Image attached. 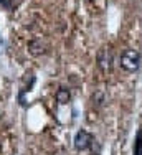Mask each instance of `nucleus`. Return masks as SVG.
<instances>
[{"label":"nucleus","mask_w":142,"mask_h":155,"mask_svg":"<svg viewBox=\"0 0 142 155\" xmlns=\"http://www.w3.org/2000/svg\"><path fill=\"white\" fill-rule=\"evenodd\" d=\"M140 53L137 50H126L121 54V68L127 73H136L140 68Z\"/></svg>","instance_id":"1"},{"label":"nucleus","mask_w":142,"mask_h":155,"mask_svg":"<svg viewBox=\"0 0 142 155\" xmlns=\"http://www.w3.org/2000/svg\"><path fill=\"white\" fill-rule=\"evenodd\" d=\"M93 142H94L93 134H91V132H88V130H84V129L78 130L76 135H74V139H73V145H74V149H76L78 152L88 150L89 147L93 145Z\"/></svg>","instance_id":"2"},{"label":"nucleus","mask_w":142,"mask_h":155,"mask_svg":"<svg viewBox=\"0 0 142 155\" xmlns=\"http://www.w3.org/2000/svg\"><path fill=\"white\" fill-rule=\"evenodd\" d=\"M98 68L101 69L103 73H107L113 69V63H114V56H113V51L109 48H101L98 51Z\"/></svg>","instance_id":"3"},{"label":"nucleus","mask_w":142,"mask_h":155,"mask_svg":"<svg viewBox=\"0 0 142 155\" xmlns=\"http://www.w3.org/2000/svg\"><path fill=\"white\" fill-rule=\"evenodd\" d=\"M55 97H56V102L59 106H65V104H68V102L71 101V91L68 89V87L61 86V87H58Z\"/></svg>","instance_id":"4"},{"label":"nucleus","mask_w":142,"mask_h":155,"mask_svg":"<svg viewBox=\"0 0 142 155\" xmlns=\"http://www.w3.org/2000/svg\"><path fill=\"white\" fill-rule=\"evenodd\" d=\"M28 51L33 56H40V54L45 53V45L42 43V40H33V41L28 43Z\"/></svg>","instance_id":"5"},{"label":"nucleus","mask_w":142,"mask_h":155,"mask_svg":"<svg viewBox=\"0 0 142 155\" xmlns=\"http://www.w3.org/2000/svg\"><path fill=\"white\" fill-rule=\"evenodd\" d=\"M134 155H142V129H139L134 142Z\"/></svg>","instance_id":"6"},{"label":"nucleus","mask_w":142,"mask_h":155,"mask_svg":"<svg viewBox=\"0 0 142 155\" xmlns=\"http://www.w3.org/2000/svg\"><path fill=\"white\" fill-rule=\"evenodd\" d=\"M93 101H96V104H101L103 102V93H96L94 96H93Z\"/></svg>","instance_id":"7"},{"label":"nucleus","mask_w":142,"mask_h":155,"mask_svg":"<svg viewBox=\"0 0 142 155\" xmlns=\"http://www.w3.org/2000/svg\"><path fill=\"white\" fill-rule=\"evenodd\" d=\"M12 2H13V0H0V5L10 10V8H12Z\"/></svg>","instance_id":"8"}]
</instances>
